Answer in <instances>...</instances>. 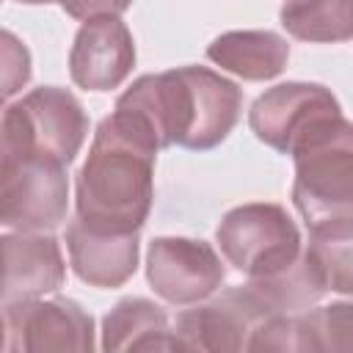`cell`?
<instances>
[{"label": "cell", "mask_w": 353, "mask_h": 353, "mask_svg": "<svg viewBox=\"0 0 353 353\" xmlns=\"http://www.w3.org/2000/svg\"><path fill=\"white\" fill-rule=\"evenodd\" d=\"M207 58L248 83H262L284 72L290 44L273 30H229L207 47Z\"/></svg>", "instance_id": "cell-14"}, {"label": "cell", "mask_w": 353, "mask_h": 353, "mask_svg": "<svg viewBox=\"0 0 353 353\" xmlns=\"http://www.w3.org/2000/svg\"><path fill=\"white\" fill-rule=\"evenodd\" d=\"M146 279L165 303L193 306L221 290L226 268L204 240L154 237L146 254Z\"/></svg>", "instance_id": "cell-9"}, {"label": "cell", "mask_w": 353, "mask_h": 353, "mask_svg": "<svg viewBox=\"0 0 353 353\" xmlns=\"http://www.w3.org/2000/svg\"><path fill=\"white\" fill-rule=\"evenodd\" d=\"M306 254L314 259L331 292L353 298V221L309 229Z\"/></svg>", "instance_id": "cell-18"}, {"label": "cell", "mask_w": 353, "mask_h": 353, "mask_svg": "<svg viewBox=\"0 0 353 353\" xmlns=\"http://www.w3.org/2000/svg\"><path fill=\"white\" fill-rule=\"evenodd\" d=\"M66 251L74 276L91 287L113 290L132 279L138 268V232H110L80 218L66 226Z\"/></svg>", "instance_id": "cell-12"}, {"label": "cell", "mask_w": 353, "mask_h": 353, "mask_svg": "<svg viewBox=\"0 0 353 353\" xmlns=\"http://www.w3.org/2000/svg\"><path fill=\"white\" fill-rule=\"evenodd\" d=\"M66 165L39 157H0V223L17 232H52L66 221Z\"/></svg>", "instance_id": "cell-6"}, {"label": "cell", "mask_w": 353, "mask_h": 353, "mask_svg": "<svg viewBox=\"0 0 353 353\" xmlns=\"http://www.w3.org/2000/svg\"><path fill=\"white\" fill-rule=\"evenodd\" d=\"M119 113L135 119L160 149H215L229 138L243 113L237 83L207 66H179L141 74L119 99Z\"/></svg>", "instance_id": "cell-1"}, {"label": "cell", "mask_w": 353, "mask_h": 353, "mask_svg": "<svg viewBox=\"0 0 353 353\" xmlns=\"http://www.w3.org/2000/svg\"><path fill=\"white\" fill-rule=\"evenodd\" d=\"M273 317L251 284L226 287L210 301H199L176 314V342L182 350H248L254 331Z\"/></svg>", "instance_id": "cell-7"}, {"label": "cell", "mask_w": 353, "mask_h": 353, "mask_svg": "<svg viewBox=\"0 0 353 353\" xmlns=\"http://www.w3.org/2000/svg\"><path fill=\"white\" fill-rule=\"evenodd\" d=\"M248 284L259 292V298L268 303V309L273 314H301V312L312 309L328 292V287H325L314 259L306 254V248L287 268H281L270 276L248 279Z\"/></svg>", "instance_id": "cell-16"}, {"label": "cell", "mask_w": 353, "mask_h": 353, "mask_svg": "<svg viewBox=\"0 0 353 353\" xmlns=\"http://www.w3.org/2000/svg\"><path fill=\"white\" fill-rule=\"evenodd\" d=\"M58 6L74 17V19H91V17H105V14H124L132 0H58Z\"/></svg>", "instance_id": "cell-21"}, {"label": "cell", "mask_w": 353, "mask_h": 353, "mask_svg": "<svg viewBox=\"0 0 353 353\" xmlns=\"http://www.w3.org/2000/svg\"><path fill=\"white\" fill-rule=\"evenodd\" d=\"M309 328L312 350H353V301L301 312Z\"/></svg>", "instance_id": "cell-19"}, {"label": "cell", "mask_w": 353, "mask_h": 353, "mask_svg": "<svg viewBox=\"0 0 353 353\" xmlns=\"http://www.w3.org/2000/svg\"><path fill=\"white\" fill-rule=\"evenodd\" d=\"M157 152V141L135 119L119 110L105 116L77 171V218L110 232H141L152 212Z\"/></svg>", "instance_id": "cell-2"}, {"label": "cell", "mask_w": 353, "mask_h": 353, "mask_svg": "<svg viewBox=\"0 0 353 353\" xmlns=\"http://www.w3.org/2000/svg\"><path fill=\"white\" fill-rule=\"evenodd\" d=\"M223 259L248 279L270 276L303 251L301 232L281 204L251 201L229 210L215 229Z\"/></svg>", "instance_id": "cell-5"}, {"label": "cell", "mask_w": 353, "mask_h": 353, "mask_svg": "<svg viewBox=\"0 0 353 353\" xmlns=\"http://www.w3.org/2000/svg\"><path fill=\"white\" fill-rule=\"evenodd\" d=\"M135 66V41L130 28L116 14L91 17L80 25L72 52L69 77L85 91L119 88Z\"/></svg>", "instance_id": "cell-11"}, {"label": "cell", "mask_w": 353, "mask_h": 353, "mask_svg": "<svg viewBox=\"0 0 353 353\" xmlns=\"http://www.w3.org/2000/svg\"><path fill=\"white\" fill-rule=\"evenodd\" d=\"M17 3H28V6H47V3H58V0H17Z\"/></svg>", "instance_id": "cell-22"}, {"label": "cell", "mask_w": 353, "mask_h": 353, "mask_svg": "<svg viewBox=\"0 0 353 353\" xmlns=\"http://www.w3.org/2000/svg\"><path fill=\"white\" fill-rule=\"evenodd\" d=\"M88 135L80 99L58 85H41L6 105L0 124V157H39L69 165Z\"/></svg>", "instance_id": "cell-4"}, {"label": "cell", "mask_w": 353, "mask_h": 353, "mask_svg": "<svg viewBox=\"0 0 353 353\" xmlns=\"http://www.w3.org/2000/svg\"><path fill=\"white\" fill-rule=\"evenodd\" d=\"M279 19L298 41L334 44L353 39V0H284Z\"/></svg>", "instance_id": "cell-17"}, {"label": "cell", "mask_w": 353, "mask_h": 353, "mask_svg": "<svg viewBox=\"0 0 353 353\" xmlns=\"http://www.w3.org/2000/svg\"><path fill=\"white\" fill-rule=\"evenodd\" d=\"M339 99L320 83H279L259 94L248 110L251 132L281 154H292L295 143L323 119L339 116Z\"/></svg>", "instance_id": "cell-10"}, {"label": "cell", "mask_w": 353, "mask_h": 353, "mask_svg": "<svg viewBox=\"0 0 353 353\" xmlns=\"http://www.w3.org/2000/svg\"><path fill=\"white\" fill-rule=\"evenodd\" d=\"M3 350H94V317L72 298H30L3 303Z\"/></svg>", "instance_id": "cell-8"}, {"label": "cell", "mask_w": 353, "mask_h": 353, "mask_svg": "<svg viewBox=\"0 0 353 353\" xmlns=\"http://www.w3.org/2000/svg\"><path fill=\"white\" fill-rule=\"evenodd\" d=\"M3 61H6V72H3V97L8 99L11 94H17L28 77H30V55L28 50L14 39L11 30H3Z\"/></svg>", "instance_id": "cell-20"}, {"label": "cell", "mask_w": 353, "mask_h": 353, "mask_svg": "<svg viewBox=\"0 0 353 353\" xmlns=\"http://www.w3.org/2000/svg\"><path fill=\"white\" fill-rule=\"evenodd\" d=\"M3 303L30 301L63 287L66 265L50 232L3 234Z\"/></svg>", "instance_id": "cell-13"}, {"label": "cell", "mask_w": 353, "mask_h": 353, "mask_svg": "<svg viewBox=\"0 0 353 353\" xmlns=\"http://www.w3.org/2000/svg\"><path fill=\"white\" fill-rule=\"evenodd\" d=\"M102 350H182L168 314L149 298H121L102 320Z\"/></svg>", "instance_id": "cell-15"}, {"label": "cell", "mask_w": 353, "mask_h": 353, "mask_svg": "<svg viewBox=\"0 0 353 353\" xmlns=\"http://www.w3.org/2000/svg\"><path fill=\"white\" fill-rule=\"evenodd\" d=\"M292 204L306 229L353 221V121H317L292 149Z\"/></svg>", "instance_id": "cell-3"}]
</instances>
